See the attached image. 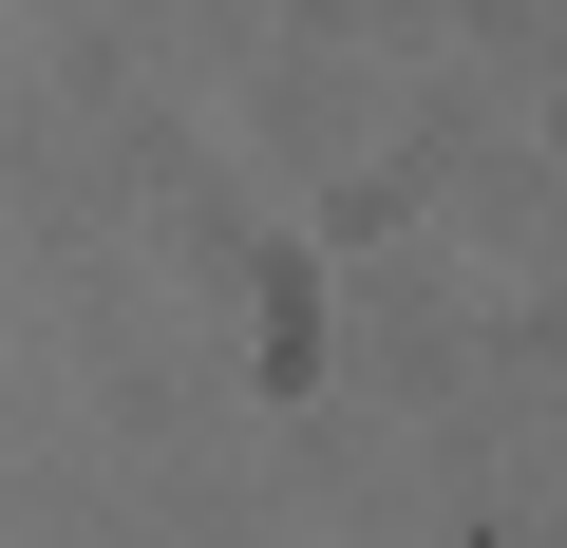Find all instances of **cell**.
I'll return each mask as SVG.
<instances>
[]
</instances>
